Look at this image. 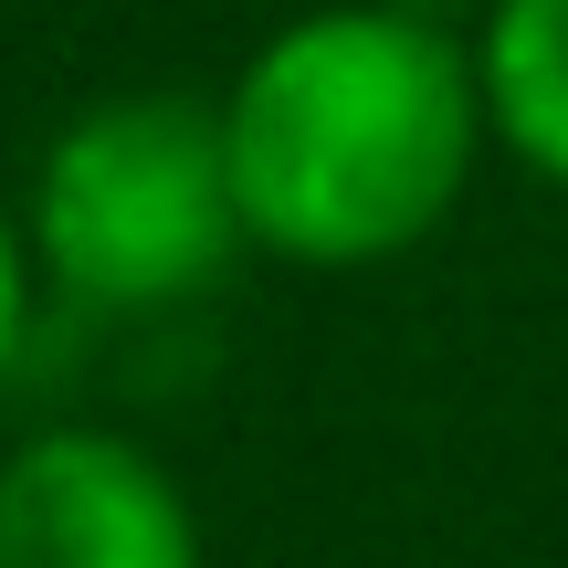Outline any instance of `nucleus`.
<instances>
[{"label":"nucleus","mask_w":568,"mask_h":568,"mask_svg":"<svg viewBox=\"0 0 568 568\" xmlns=\"http://www.w3.org/2000/svg\"><path fill=\"white\" fill-rule=\"evenodd\" d=\"M0 568H201V516L148 443L53 422L0 453Z\"/></svg>","instance_id":"3"},{"label":"nucleus","mask_w":568,"mask_h":568,"mask_svg":"<svg viewBox=\"0 0 568 568\" xmlns=\"http://www.w3.org/2000/svg\"><path fill=\"white\" fill-rule=\"evenodd\" d=\"M32 274L84 316H169L243 264L222 105L201 95H105L32 169Z\"/></svg>","instance_id":"2"},{"label":"nucleus","mask_w":568,"mask_h":568,"mask_svg":"<svg viewBox=\"0 0 568 568\" xmlns=\"http://www.w3.org/2000/svg\"><path fill=\"white\" fill-rule=\"evenodd\" d=\"M222 159L243 243L305 274H368L422 253L485 159L474 42L400 0L295 11L222 95Z\"/></svg>","instance_id":"1"},{"label":"nucleus","mask_w":568,"mask_h":568,"mask_svg":"<svg viewBox=\"0 0 568 568\" xmlns=\"http://www.w3.org/2000/svg\"><path fill=\"white\" fill-rule=\"evenodd\" d=\"M21 347H32V243L0 211V389L21 379Z\"/></svg>","instance_id":"5"},{"label":"nucleus","mask_w":568,"mask_h":568,"mask_svg":"<svg viewBox=\"0 0 568 568\" xmlns=\"http://www.w3.org/2000/svg\"><path fill=\"white\" fill-rule=\"evenodd\" d=\"M474 95H485V148L568 190V0H495L474 21Z\"/></svg>","instance_id":"4"}]
</instances>
